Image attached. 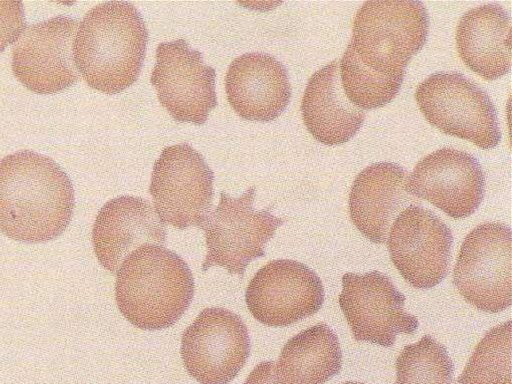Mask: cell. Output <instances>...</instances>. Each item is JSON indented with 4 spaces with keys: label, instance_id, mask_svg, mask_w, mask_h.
Returning <instances> with one entry per match:
<instances>
[{
    "label": "cell",
    "instance_id": "6da1fadb",
    "mask_svg": "<svg viewBox=\"0 0 512 384\" xmlns=\"http://www.w3.org/2000/svg\"><path fill=\"white\" fill-rule=\"evenodd\" d=\"M73 209L72 182L51 158L21 150L0 161V231L9 238L55 239L69 225Z\"/></svg>",
    "mask_w": 512,
    "mask_h": 384
},
{
    "label": "cell",
    "instance_id": "7a4b0ae2",
    "mask_svg": "<svg viewBox=\"0 0 512 384\" xmlns=\"http://www.w3.org/2000/svg\"><path fill=\"white\" fill-rule=\"evenodd\" d=\"M147 40L145 22L133 4L101 3L80 22L73 44L76 68L91 88L122 92L138 79Z\"/></svg>",
    "mask_w": 512,
    "mask_h": 384
},
{
    "label": "cell",
    "instance_id": "3957f363",
    "mask_svg": "<svg viewBox=\"0 0 512 384\" xmlns=\"http://www.w3.org/2000/svg\"><path fill=\"white\" fill-rule=\"evenodd\" d=\"M193 296L194 279L188 264L163 246L142 245L117 271L118 309L142 330L171 327L188 309Z\"/></svg>",
    "mask_w": 512,
    "mask_h": 384
},
{
    "label": "cell",
    "instance_id": "277c9868",
    "mask_svg": "<svg viewBox=\"0 0 512 384\" xmlns=\"http://www.w3.org/2000/svg\"><path fill=\"white\" fill-rule=\"evenodd\" d=\"M429 16L415 0L367 1L357 11L349 43L362 64L383 74H405L424 46Z\"/></svg>",
    "mask_w": 512,
    "mask_h": 384
},
{
    "label": "cell",
    "instance_id": "5b68a950",
    "mask_svg": "<svg viewBox=\"0 0 512 384\" xmlns=\"http://www.w3.org/2000/svg\"><path fill=\"white\" fill-rule=\"evenodd\" d=\"M425 119L441 132L491 149L501 140L496 108L488 94L458 72H437L416 89Z\"/></svg>",
    "mask_w": 512,
    "mask_h": 384
},
{
    "label": "cell",
    "instance_id": "8992f818",
    "mask_svg": "<svg viewBox=\"0 0 512 384\" xmlns=\"http://www.w3.org/2000/svg\"><path fill=\"white\" fill-rule=\"evenodd\" d=\"M453 284L468 303L483 312H501L512 304L509 226L486 222L466 235L453 270Z\"/></svg>",
    "mask_w": 512,
    "mask_h": 384
},
{
    "label": "cell",
    "instance_id": "52a82bcc",
    "mask_svg": "<svg viewBox=\"0 0 512 384\" xmlns=\"http://www.w3.org/2000/svg\"><path fill=\"white\" fill-rule=\"evenodd\" d=\"M255 195V187L238 198L221 192L218 206L201 227L207 246L203 272L220 266L242 277L252 260L265 255L266 243L284 220L271 214L269 209L255 210Z\"/></svg>",
    "mask_w": 512,
    "mask_h": 384
},
{
    "label": "cell",
    "instance_id": "ba28073f",
    "mask_svg": "<svg viewBox=\"0 0 512 384\" xmlns=\"http://www.w3.org/2000/svg\"><path fill=\"white\" fill-rule=\"evenodd\" d=\"M214 173L189 144L167 146L154 163L149 192L163 223L202 227L210 214Z\"/></svg>",
    "mask_w": 512,
    "mask_h": 384
},
{
    "label": "cell",
    "instance_id": "9c48e42d",
    "mask_svg": "<svg viewBox=\"0 0 512 384\" xmlns=\"http://www.w3.org/2000/svg\"><path fill=\"white\" fill-rule=\"evenodd\" d=\"M250 354L247 326L234 312L205 308L181 338V357L191 377L201 384H228Z\"/></svg>",
    "mask_w": 512,
    "mask_h": 384
},
{
    "label": "cell",
    "instance_id": "30bf717a",
    "mask_svg": "<svg viewBox=\"0 0 512 384\" xmlns=\"http://www.w3.org/2000/svg\"><path fill=\"white\" fill-rule=\"evenodd\" d=\"M406 297L379 271L342 276L339 305L356 341L394 345L400 333L413 334L419 322L404 309Z\"/></svg>",
    "mask_w": 512,
    "mask_h": 384
},
{
    "label": "cell",
    "instance_id": "8fae6325",
    "mask_svg": "<svg viewBox=\"0 0 512 384\" xmlns=\"http://www.w3.org/2000/svg\"><path fill=\"white\" fill-rule=\"evenodd\" d=\"M388 233L391 261L411 286L430 289L447 276L453 235L432 211L409 205Z\"/></svg>",
    "mask_w": 512,
    "mask_h": 384
},
{
    "label": "cell",
    "instance_id": "7c38bea8",
    "mask_svg": "<svg viewBox=\"0 0 512 384\" xmlns=\"http://www.w3.org/2000/svg\"><path fill=\"white\" fill-rule=\"evenodd\" d=\"M245 302L260 323L284 327L317 313L324 302V287L307 265L276 259L256 272L247 286Z\"/></svg>",
    "mask_w": 512,
    "mask_h": 384
},
{
    "label": "cell",
    "instance_id": "4fadbf2b",
    "mask_svg": "<svg viewBox=\"0 0 512 384\" xmlns=\"http://www.w3.org/2000/svg\"><path fill=\"white\" fill-rule=\"evenodd\" d=\"M215 69L184 39L162 42L151 74L159 102L178 122L202 125L217 106Z\"/></svg>",
    "mask_w": 512,
    "mask_h": 384
},
{
    "label": "cell",
    "instance_id": "5bb4252c",
    "mask_svg": "<svg viewBox=\"0 0 512 384\" xmlns=\"http://www.w3.org/2000/svg\"><path fill=\"white\" fill-rule=\"evenodd\" d=\"M78 21L55 16L27 26L12 49V71L29 90L59 92L79 79L73 56Z\"/></svg>",
    "mask_w": 512,
    "mask_h": 384
},
{
    "label": "cell",
    "instance_id": "9a60e30c",
    "mask_svg": "<svg viewBox=\"0 0 512 384\" xmlns=\"http://www.w3.org/2000/svg\"><path fill=\"white\" fill-rule=\"evenodd\" d=\"M414 197L429 201L448 216L472 215L485 193V177L478 160L453 148H441L420 160L406 183Z\"/></svg>",
    "mask_w": 512,
    "mask_h": 384
},
{
    "label": "cell",
    "instance_id": "2e32d148",
    "mask_svg": "<svg viewBox=\"0 0 512 384\" xmlns=\"http://www.w3.org/2000/svg\"><path fill=\"white\" fill-rule=\"evenodd\" d=\"M166 237L165 224L151 203L134 196H120L105 203L92 229L96 257L112 273L142 245L165 247Z\"/></svg>",
    "mask_w": 512,
    "mask_h": 384
},
{
    "label": "cell",
    "instance_id": "e0dca14e",
    "mask_svg": "<svg viewBox=\"0 0 512 384\" xmlns=\"http://www.w3.org/2000/svg\"><path fill=\"white\" fill-rule=\"evenodd\" d=\"M227 99L234 111L249 121L268 122L286 109L291 86L284 65L266 53H245L229 65L225 78Z\"/></svg>",
    "mask_w": 512,
    "mask_h": 384
},
{
    "label": "cell",
    "instance_id": "ac0fdd59",
    "mask_svg": "<svg viewBox=\"0 0 512 384\" xmlns=\"http://www.w3.org/2000/svg\"><path fill=\"white\" fill-rule=\"evenodd\" d=\"M408 173L391 162L374 163L354 179L349 194L350 218L371 242H386L392 221L419 200L406 189Z\"/></svg>",
    "mask_w": 512,
    "mask_h": 384
},
{
    "label": "cell",
    "instance_id": "d6986e66",
    "mask_svg": "<svg viewBox=\"0 0 512 384\" xmlns=\"http://www.w3.org/2000/svg\"><path fill=\"white\" fill-rule=\"evenodd\" d=\"M511 19L497 3L468 10L459 20L456 45L464 64L485 80H495L511 68Z\"/></svg>",
    "mask_w": 512,
    "mask_h": 384
},
{
    "label": "cell",
    "instance_id": "ffe728a7",
    "mask_svg": "<svg viewBox=\"0 0 512 384\" xmlns=\"http://www.w3.org/2000/svg\"><path fill=\"white\" fill-rule=\"evenodd\" d=\"M301 112L310 134L329 146L348 142L365 120V113L347 99L342 89L337 60L310 77L303 94Z\"/></svg>",
    "mask_w": 512,
    "mask_h": 384
},
{
    "label": "cell",
    "instance_id": "44dd1931",
    "mask_svg": "<svg viewBox=\"0 0 512 384\" xmlns=\"http://www.w3.org/2000/svg\"><path fill=\"white\" fill-rule=\"evenodd\" d=\"M341 368L338 336L327 324L319 323L286 342L275 373L280 384H324Z\"/></svg>",
    "mask_w": 512,
    "mask_h": 384
},
{
    "label": "cell",
    "instance_id": "7402d4cb",
    "mask_svg": "<svg viewBox=\"0 0 512 384\" xmlns=\"http://www.w3.org/2000/svg\"><path fill=\"white\" fill-rule=\"evenodd\" d=\"M341 86L347 99L358 108L374 109L391 102L405 74H383L358 59L348 44L340 64Z\"/></svg>",
    "mask_w": 512,
    "mask_h": 384
},
{
    "label": "cell",
    "instance_id": "603a6c76",
    "mask_svg": "<svg viewBox=\"0 0 512 384\" xmlns=\"http://www.w3.org/2000/svg\"><path fill=\"white\" fill-rule=\"evenodd\" d=\"M512 322L491 328L477 344L463 372L460 384H512Z\"/></svg>",
    "mask_w": 512,
    "mask_h": 384
},
{
    "label": "cell",
    "instance_id": "cb8c5ba5",
    "mask_svg": "<svg viewBox=\"0 0 512 384\" xmlns=\"http://www.w3.org/2000/svg\"><path fill=\"white\" fill-rule=\"evenodd\" d=\"M395 367V384H454V365L447 349L429 334L406 345Z\"/></svg>",
    "mask_w": 512,
    "mask_h": 384
},
{
    "label": "cell",
    "instance_id": "d4e9b609",
    "mask_svg": "<svg viewBox=\"0 0 512 384\" xmlns=\"http://www.w3.org/2000/svg\"><path fill=\"white\" fill-rule=\"evenodd\" d=\"M25 28L21 1H0V52L14 43Z\"/></svg>",
    "mask_w": 512,
    "mask_h": 384
},
{
    "label": "cell",
    "instance_id": "484cf974",
    "mask_svg": "<svg viewBox=\"0 0 512 384\" xmlns=\"http://www.w3.org/2000/svg\"><path fill=\"white\" fill-rule=\"evenodd\" d=\"M244 384H280L273 361H263L255 366Z\"/></svg>",
    "mask_w": 512,
    "mask_h": 384
},
{
    "label": "cell",
    "instance_id": "4316f807",
    "mask_svg": "<svg viewBox=\"0 0 512 384\" xmlns=\"http://www.w3.org/2000/svg\"><path fill=\"white\" fill-rule=\"evenodd\" d=\"M342 384H364V383H361V382H354V381H347V382H344Z\"/></svg>",
    "mask_w": 512,
    "mask_h": 384
}]
</instances>
